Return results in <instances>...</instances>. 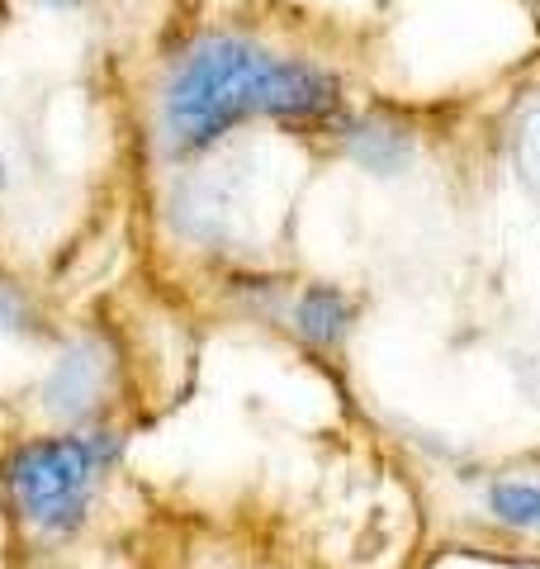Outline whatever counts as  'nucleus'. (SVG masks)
Segmentation results:
<instances>
[{"instance_id":"nucleus-1","label":"nucleus","mask_w":540,"mask_h":569,"mask_svg":"<svg viewBox=\"0 0 540 569\" xmlns=\"http://www.w3.org/2000/svg\"><path fill=\"white\" fill-rule=\"evenodd\" d=\"M247 119L341 123L337 71L309 58H280L247 33L213 29L190 39L161 91V142L194 157Z\"/></svg>"},{"instance_id":"nucleus-2","label":"nucleus","mask_w":540,"mask_h":569,"mask_svg":"<svg viewBox=\"0 0 540 569\" xmlns=\"http://www.w3.org/2000/svg\"><path fill=\"white\" fill-rule=\"evenodd\" d=\"M119 441L110 432L29 441L6 460V485L20 512L43 531H71L81 522L100 470L114 460Z\"/></svg>"},{"instance_id":"nucleus-3","label":"nucleus","mask_w":540,"mask_h":569,"mask_svg":"<svg viewBox=\"0 0 540 569\" xmlns=\"http://www.w3.org/2000/svg\"><path fill=\"white\" fill-rule=\"evenodd\" d=\"M110 370H114V361H110V351H104V342H96V337L71 342L43 385V408L67 422L86 418L90 408L104 399V389H110Z\"/></svg>"},{"instance_id":"nucleus-4","label":"nucleus","mask_w":540,"mask_h":569,"mask_svg":"<svg viewBox=\"0 0 540 569\" xmlns=\"http://www.w3.org/2000/svg\"><path fill=\"white\" fill-rule=\"evenodd\" d=\"M337 129H341V148H347L351 162L374 176H399L412 162V152H418V133L389 114L341 119Z\"/></svg>"},{"instance_id":"nucleus-5","label":"nucleus","mask_w":540,"mask_h":569,"mask_svg":"<svg viewBox=\"0 0 540 569\" xmlns=\"http://www.w3.org/2000/svg\"><path fill=\"white\" fill-rule=\"evenodd\" d=\"M351 318H356V305L337 284H309L294 305V328L313 347H337L351 332Z\"/></svg>"},{"instance_id":"nucleus-6","label":"nucleus","mask_w":540,"mask_h":569,"mask_svg":"<svg viewBox=\"0 0 540 569\" xmlns=\"http://www.w3.org/2000/svg\"><path fill=\"white\" fill-rule=\"evenodd\" d=\"M489 512L502 527L536 531L540 527V485H531V479H498V485H489Z\"/></svg>"},{"instance_id":"nucleus-7","label":"nucleus","mask_w":540,"mask_h":569,"mask_svg":"<svg viewBox=\"0 0 540 569\" xmlns=\"http://www.w3.org/2000/svg\"><path fill=\"white\" fill-rule=\"evenodd\" d=\"M512 162H517V176H527V181H536V176H540V104H531V110L517 119Z\"/></svg>"},{"instance_id":"nucleus-8","label":"nucleus","mask_w":540,"mask_h":569,"mask_svg":"<svg viewBox=\"0 0 540 569\" xmlns=\"http://www.w3.org/2000/svg\"><path fill=\"white\" fill-rule=\"evenodd\" d=\"M33 323V313L24 305V295L10 280H0V332H24Z\"/></svg>"},{"instance_id":"nucleus-9","label":"nucleus","mask_w":540,"mask_h":569,"mask_svg":"<svg viewBox=\"0 0 540 569\" xmlns=\"http://www.w3.org/2000/svg\"><path fill=\"white\" fill-rule=\"evenodd\" d=\"M512 380L521 389V399H531L540 408V356H512Z\"/></svg>"},{"instance_id":"nucleus-10","label":"nucleus","mask_w":540,"mask_h":569,"mask_svg":"<svg viewBox=\"0 0 540 569\" xmlns=\"http://www.w3.org/2000/svg\"><path fill=\"white\" fill-rule=\"evenodd\" d=\"M39 6H48V10H81L86 0H39Z\"/></svg>"}]
</instances>
